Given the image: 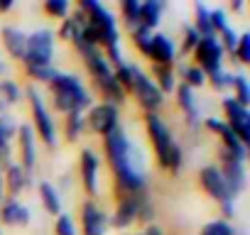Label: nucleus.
Returning a JSON list of instances; mask_svg holds the SVG:
<instances>
[{"label":"nucleus","mask_w":250,"mask_h":235,"mask_svg":"<svg viewBox=\"0 0 250 235\" xmlns=\"http://www.w3.org/2000/svg\"><path fill=\"white\" fill-rule=\"evenodd\" d=\"M103 140V155L105 162L113 172V191L115 198H128V196H147L150 181L147 174L143 172L140 164V152L138 147L130 142L128 133L123 128H115L113 133H108Z\"/></svg>","instance_id":"f257e3e1"},{"label":"nucleus","mask_w":250,"mask_h":235,"mask_svg":"<svg viewBox=\"0 0 250 235\" xmlns=\"http://www.w3.org/2000/svg\"><path fill=\"white\" fill-rule=\"evenodd\" d=\"M76 8L86 15V22L96 30L101 52H103V57L108 59V64L115 69V66H120L123 61H128V59H125V54H123L120 27H118L115 15L101 3V0H79Z\"/></svg>","instance_id":"f03ea898"},{"label":"nucleus","mask_w":250,"mask_h":235,"mask_svg":"<svg viewBox=\"0 0 250 235\" xmlns=\"http://www.w3.org/2000/svg\"><path fill=\"white\" fill-rule=\"evenodd\" d=\"M143 123H145V135L150 140L157 167L169 172V174H179L182 167H184V150L177 142V137H174L172 128L167 125V120L160 113H145Z\"/></svg>","instance_id":"7ed1b4c3"},{"label":"nucleus","mask_w":250,"mask_h":235,"mask_svg":"<svg viewBox=\"0 0 250 235\" xmlns=\"http://www.w3.org/2000/svg\"><path fill=\"white\" fill-rule=\"evenodd\" d=\"M49 100L57 113L71 115V113H86L93 105V93L86 88V83L76 74L59 71L54 81L49 83Z\"/></svg>","instance_id":"20e7f679"},{"label":"nucleus","mask_w":250,"mask_h":235,"mask_svg":"<svg viewBox=\"0 0 250 235\" xmlns=\"http://www.w3.org/2000/svg\"><path fill=\"white\" fill-rule=\"evenodd\" d=\"M25 100L30 105V128L35 130L37 142H42L44 147H57L59 145V130H57V120L54 113L49 110L47 100L42 98V93L35 86L25 88Z\"/></svg>","instance_id":"39448f33"},{"label":"nucleus","mask_w":250,"mask_h":235,"mask_svg":"<svg viewBox=\"0 0 250 235\" xmlns=\"http://www.w3.org/2000/svg\"><path fill=\"white\" fill-rule=\"evenodd\" d=\"M128 96H133L135 103L145 113H160L165 108V103H167V98L160 93V88L155 86V81L150 78V74L143 71L138 64H133V81H130Z\"/></svg>","instance_id":"423d86ee"},{"label":"nucleus","mask_w":250,"mask_h":235,"mask_svg":"<svg viewBox=\"0 0 250 235\" xmlns=\"http://www.w3.org/2000/svg\"><path fill=\"white\" fill-rule=\"evenodd\" d=\"M54 57H57L54 30L40 27L27 35V54L22 66H54Z\"/></svg>","instance_id":"0eeeda50"},{"label":"nucleus","mask_w":250,"mask_h":235,"mask_svg":"<svg viewBox=\"0 0 250 235\" xmlns=\"http://www.w3.org/2000/svg\"><path fill=\"white\" fill-rule=\"evenodd\" d=\"M83 120H86V133L96 137H105L108 133L120 128V108L113 103L98 100L83 113Z\"/></svg>","instance_id":"6e6552de"},{"label":"nucleus","mask_w":250,"mask_h":235,"mask_svg":"<svg viewBox=\"0 0 250 235\" xmlns=\"http://www.w3.org/2000/svg\"><path fill=\"white\" fill-rule=\"evenodd\" d=\"M245 164H248V162H240V159L230 157L226 150L218 147V164H216V167L221 169L223 181H226L228 194H230L233 201L248 189V167H245Z\"/></svg>","instance_id":"1a4fd4ad"},{"label":"nucleus","mask_w":250,"mask_h":235,"mask_svg":"<svg viewBox=\"0 0 250 235\" xmlns=\"http://www.w3.org/2000/svg\"><path fill=\"white\" fill-rule=\"evenodd\" d=\"M221 110H223V118L221 120L230 128V133L243 142V145H250V108L240 105L238 100H233L230 96H226L221 100Z\"/></svg>","instance_id":"9d476101"},{"label":"nucleus","mask_w":250,"mask_h":235,"mask_svg":"<svg viewBox=\"0 0 250 235\" xmlns=\"http://www.w3.org/2000/svg\"><path fill=\"white\" fill-rule=\"evenodd\" d=\"M79 235H105L110 230L108 213L96 198H86L79 208Z\"/></svg>","instance_id":"9b49d317"},{"label":"nucleus","mask_w":250,"mask_h":235,"mask_svg":"<svg viewBox=\"0 0 250 235\" xmlns=\"http://www.w3.org/2000/svg\"><path fill=\"white\" fill-rule=\"evenodd\" d=\"M79 174H81V186L88 198H96L101 191V157L93 147H83L79 155Z\"/></svg>","instance_id":"f8f14e48"},{"label":"nucleus","mask_w":250,"mask_h":235,"mask_svg":"<svg viewBox=\"0 0 250 235\" xmlns=\"http://www.w3.org/2000/svg\"><path fill=\"white\" fill-rule=\"evenodd\" d=\"M145 59L152 64V66H172L177 64L179 59V49L174 44V39L165 32H155L152 39H150V47H147V54Z\"/></svg>","instance_id":"ddd939ff"},{"label":"nucleus","mask_w":250,"mask_h":235,"mask_svg":"<svg viewBox=\"0 0 250 235\" xmlns=\"http://www.w3.org/2000/svg\"><path fill=\"white\" fill-rule=\"evenodd\" d=\"M191 57H194V64L206 76L218 71V69H223V49L218 44V37H201V42L196 44Z\"/></svg>","instance_id":"4468645a"},{"label":"nucleus","mask_w":250,"mask_h":235,"mask_svg":"<svg viewBox=\"0 0 250 235\" xmlns=\"http://www.w3.org/2000/svg\"><path fill=\"white\" fill-rule=\"evenodd\" d=\"M18 164L35 174L37 169V162H40V150H37V137H35V130L30 128V123H20L18 128Z\"/></svg>","instance_id":"2eb2a0df"},{"label":"nucleus","mask_w":250,"mask_h":235,"mask_svg":"<svg viewBox=\"0 0 250 235\" xmlns=\"http://www.w3.org/2000/svg\"><path fill=\"white\" fill-rule=\"evenodd\" d=\"M174 100H177V108L182 110L184 115V123L189 130H201V123H204V115L199 110V98H196V91H191L189 86L184 83H177L174 88Z\"/></svg>","instance_id":"dca6fc26"},{"label":"nucleus","mask_w":250,"mask_h":235,"mask_svg":"<svg viewBox=\"0 0 250 235\" xmlns=\"http://www.w3.org/2000/svg\"><path fill=\"white\" fill-rule=\"evenodd\" d=\"M140 198L143 196H128V198H118L113 213H108V225L115 230H130L138 225V211H140Z\"/></svg>","instance_id":"f3484780"},{"label":"nucleus","mask_w":250,"mask_h":235,"mask_svg":"<svg viewBox=\"0 0 250 235\" xmlns=\"http://www.w3.org/2000/svg\"><path fill=\"white\" fill-rule=\"evenodd\" d=\"M199 184H201L204 194H206L211 201H216V203H223V201L230 198L228 186H226V181H223V174H221V169H218L216 164L201 167V172H199Z\"/></svg>","instance_id":"a211bd4d"},{"label":"nucleus","mask_w":250,"mask_h":235,"mask_svg":"<svg viewBox=\"0 0 250 235\" xmlns=\"http://www.w3.org/2000/svg\"><path fill=\"white\" fill-rule=\"evenodd\" d=\"M32 223V211L20 198H5L0 203V225L3 228H27Z\"/></svg>","instance_id":"6ab92c4d"},{"label":"nucleus","mask_w":250,"mask_h":235,"mask_svg":"<svg viewBox=\"0 0 250 235\" xmlns=\"http://www.w3.org/2000/svg\"><path fill=\"white\" fill-rule=\"evenodd\" d=\"M3 184H5V196L8 198H20L27 189H32L35 179L30 172H25L18 162L8 164V169L3 172Z\"/></svg>","instance_id":"aec40b11"},{"label":"nucleus","mask_w":250,"mask_h":235,"mask_svg":"<svg viewBox=\"0 0 250 235\" xmlns=\"http://www.w3.org/2000/svg\"><path fill=\"white\" fill-rule=\"evenodd\" d=\"M0 42H3V49L10 59L15 61H25V54H27V32L15 27V25H5L0 30Z\"/></svg>","instance_id":"412c9836"},{"label":"nucleus","mask_w":250,"mask_h":235,"mask_svg":"<svg viewBox=\"0 0 250 235\" xmlns=\"http://www.w3.org/2000/svg\"><path fill=\"white\" fill-rule=\"evenodd\" d=\"M25 100V88L15 78H0V115L10 113Z\"/></svg>","instance_id":"4be33fe9"},{"label":"nucleus","mask_w":250,"mask_h":235,"mask_svg":"<svg viewBox=\"0 0 250 235\" xmlns=\"http://www.w3.org/2000/svg\"><path fill=\"white\" fill-rule=\"evenodd\" d=\"M37 196H40V203L42 208L49 213V215H59L64 213V198H62V191L52 184V181H40L37 184Z\"/></svg>","instance_id":"5701e85b"},{"label":"nucleus","mask_w":250,"mask_h":235,"mask_svg":"<svg viewBox=\"0 0 250 235\" xmlns=\"http://www.w3.org/2000/svg\"><path fill=\"white\" fill-rule=\"evenodd\" d=\"M165 10H167L165 0H143L140 3V27H147V30L157 32Z\"/></svg>","instance_id":"b1692460"},{"label":"nucleus","mask_w":250,"mask_h":235,"mask_svg":"<svg viewBox=\"0 0 250 235\" xmlns=\"http://www.w3.org/2000/svg\"><path fill=\"white\" fill-rule=\"evenodd\" d=\"M174 74H177L179 83L189 86L191 91H196V88H204V86H206V74H204L194 61H184L179 69H174Z\"/></svg>","instance_id":"393cba45"},{"label":"nucleus","mask_w":250,"mask_h":235,"mask_svg":"<svg viewBox=\"0 0 250 235\" xmlns=\"http://www.w3.org/2000/svg\"><path fill=\"white\" fill-rule=\"evenodd\" d=\"M150 78L155 81V86L160 88V93H162L165 98L172 96L174 88H177V83H179V78H177V74H174L172 66H152Z\"/></svg>","instance_id":"a878e982"},{"label":"nucleus","mask_w":250,"mask_h":235,"mask_svg":"<svg viewBox=\"0 0 250 235\" xmlns=\"http://www.w3.org/2000/svg\"><path fill=\"white\" fill-rule=\"evenodd\" d=\"M83 135H86V120H83V113L64 115V140H66V142H79Z\"/></svg>","instance_id":"bb28decb"},{"label":"nucleus","mask_w":250,"mask_h":235,"mask_svg":"<svg viewBox=\"0 0 250 235\" xmlns=\"http://www.w3.org/2000/svg\"><path fill=\"white\" fill-rule=\"evenodd\" d=\"M228 88L233 91V96H230L233 100H238L240 105L250 108V81H248L245 74H230Z\"/></svg>","instance_id":"cd10ccee"},{"label":"nucleus","mask_w":250,"mask_h":235,"mask_svg":"<svg viewBox=\"0 0 250 235\" xmlns=\"http://www.w3.org/2000/svg\"><path fill=\"white\" fill-rule=\"evenodd\" d=\"M208 5L206 3H201V0H196L194 3V30L201 35V37H216L213 35V30H211V20H208Z\"/></svg>","instance_id":"c85d7f7f"},{"label":"nucleus","mask_w":250,"mask_h":235,"mask_svg":"<svg viewBox=\"0 0 250 235\" xmlns=\"http://www.w3.org/2000/svg\"><path fill=\"white\" fill-rule=\"evenodd\" d=\"M140 3L143 0H120V20L125 22V27L128 30H135L140 25Z\"/></svg>","instance_id":"c756f323"},{"label":"nucleus","mask_w":250,"mask_h":235,"mask_svg":"<svg viewBox=\"0 0 250 235\" xmlns=\"http://www.w3.org/2000/svg\"><path fill=\"white\" fill-rule=\"evenodd\" d=\"M18 128H20V123L15 115H10V113L0 115V147L13 145V140L18 137Z\"/></svg>","instance_id":"7c9ffc66"},{"label":"nucleus","mask_w":250,"mask_h":235,"mask_svg":"<svg viewBox=\"0 0 250 235\" xmlns=\"http://www.w3.org/2000/svg\"><path fill=\"white\" fill-rule=\"evenodd\" d=\"M44 15L52 18V20H66L71 15V3L69 0H44V5H42Z\"/></svg>","instance_id":"2f4dec72"},{"label":"nucleus","mask_w":250,"mask_h":235,"mask_svg":"<svg viewBox=\"0 0 250 235\" xmlns=\"http://www.w3.org/2000/svg\"><path fill=\"white\" fill-rule=\"evenodd\" d=\"M25 74H27V78H32L35 83L49 86V83L54 81V76L59 74V69H57V66H25Z\"/></svg>","instance_id":"473e14b6"},{"label":"nucleus","mask_w":250,"mask_h":235,"mask_svg":"<svg viewBox=\"0 0 250 235\" xmlns=\"http://www.w3.org/2000/svg\"><path fill=\"white\" fill-rule=\"evenodd\" d=\"M199 235H238V230L233 228V223L221 220V218H213V220H208V223L201 225Z\"/></svg>","instance_id":"72a5a7b5"},{"label":"nucleus","mask_w":250,"mask_h":235,"mask_svg":"<svg viewBox=\"0 0 250 235\" xmlns=\"http://www.w3.org/2000/svg\"><path fill=\"white\" fill-rule=\"evenodd\" d=\"M152 30H147V27H135V30H130V42H133V47L138 49V54H147V47H150V39H152Z\"/></svg>","instance_id":"f704fd0d"},{"label":"nucleus","mask_w":250,"mask_h":235,"mask_svg":"<svg viewBox=\"0 0 250 235\" xmlns=\"http://www.w3.org/2000/svg\"><path fill=\"white\" fill-rule=\"evenodd\" d=\"M230 57H233L240 66H248V64H250V35H248V32L238 35V42H235V49L230 52Z\"/></svg>","instance_id":"c9c22d12"},{"label":"nucleus","mask_w":250,"mask_h":235,"mask_svg":"<svg viewBox=\"0 0 250 235\" xmlns=\"http://www.w3.org/2000/svg\"><path fill=\"white\" fill-rule=\"evenodd\" d=\"M208 20H211V30H213L216 37H218L226 27H230V20H228V10H226V8H211V10H208Z\"/></svg>","instance_id":"e433bc0d"},{"label":"nucleus","mask_w":250,"mask_h":235,"mask_svg":"<svg viewBox=\"0 0 250 235\" xmlns=\"http://www.w3.org/2000/svg\"><path fill=\"white\" fill-rule=\"evenodd\" d=\"M54 235H79V225L69 213H59L54 218Z\"/></svg>","instance_id":"4c0bfd02"},{"label":"nucleus","mask_w":250,"mask_h":235,"mask_svg":"<svg viewBox=\"0 0 250 235\" xmlns=\"http://www.w3.org/2000/svg\"><path fill=\"white\" fill-rule=\"evenodd\" d=\"M113 78L118 81V86L128 93L130 91V81H133V61H123L120 66L113 69Z\"/></svg>","instance_id":"58836bf2"},{"label":"nucleus","mask_w":250,"mask_h":235,"mask_svg":"<svg viewBox=\"0 0 250 235\" xmlns=\"http://www.w3.org/2000/svg\"><path fill=\"white\" fill-rule=\"evenodd\" d=\"M155 218H157V208H155L152 198L150 196H143L140 198V211H138V223H143L147 228V225L155 223Z\"/></svg>","instance_id":"ea45409f"},{"label":"nucleus","mask_w":250,"mask_h":235,"mask_svg":"<svg viewBox=\"0 0 250 235\" xmlns=\"http://www.w3.org/2000/svg\"><path fill=\"white\" fill-rule=\"evenodd\" d=\"M199 42H201V35L194 30V25H184V30H182V54H191Z\"/></svg>","instance_id":"a19ab883"},{"label":"nucleus","mask_w":250,"mask_h":235,"mask_svg":"<svg viewBox=\"0 0 250 235\" xmlns=\"http://www.w3.org/2000/svg\"><path fill=\"white\" fill-rule=\"evenodd\" d=\"M228 78H230V71L218 69V71H213V74H208V76H206V86H211V91L223 93V91L228 88Z\"/></svg>","instance_id":"79ce46f5"},{"label":"nucleus","mask_w":250,"mask_h":235,"mask_svg":"<svg viewBox=\"0 0 250 235\" xmlns=\"http://www.w3.org/2000/svg\"><path fill=\"white\" fill-rule=\"evenodd\" d=\"M235 42H238V32L233 30V27H226L221 35H218V44H221V49H223V54L228 52H233L235 49Z\"/></svg>","instance_id":"37998d69"},{"label":"nucleus","mask_w":250,"mask_h":235,"mask_svg":"<svg viewBox=\"0 0 250 235\" xmlns=\"http://www.w3.org/2000/svg\"><path fill=\"white\" fill-rule=\"evenodd\" d=\"M218 211H221V220L233 223V218H235V213H238V206H235V201H233V198H228V201L218 203Z\"/></svg>","instance_id":"c03bdc74"},{"label":"nucleus","mask_w":250,"mask_h":235,"mask_svg":"<svg viewBox=\"0 0 250 235\" xmlns=\"http://www.w3.org/2000/svg\"><path fill=\"white\" fill-rule=\"evenodd\" d=\"M13 145H3L0 147V172H5L8 164H13Z\"/></svg>","instance_id":"a18cd8bd"},{"label":"nucleus","mask_w":250,"mask_h":235,"mask_svg":"<svg viewBox=\"0 0 250 235\" xmlns=\"http://www.w3.org/2000/svg\"><path fill=\"white\" fill-rule=\"evenodd\" d=\"M15 10V0H0V15Z\"/></svg>","instance_id":"49530a36"},{"label":"nucleus","mask_w":250,"mask_h":235,"mask_svg":"<svg viewBox=\"0 0 250 235\" xmlns=\"http://www.w3.org/2000/svg\"><path fill=\"white\" fill-rule=\"evenodd\" d=\"M143 235H165V230H162L157 223H152V225H147V228L143 230Z\"/></svg>","instance_id":"de8ad7c7"},{"label":"nucleus","mask_w":250,"mask_h":235,"mask_svg":"<svg viewBox=\"0 0 250 235\" xmlns=\"http://www.w3.org/2000/svg\"><path fill=\"white\" fill-rule=\"evenodd\" d=\"M243 10H245L243 0H235V3H230V13H243Z\"/></svg>","instance_id":"09e8293b"},{"label":"nucleus","mask_w":250,"mask_h":235,"mask_svg":"<svg viewBox=\"0 0 250 235\" xmlns=\"http://www.w3.org/2000/svg\"><path fill=\"white\" fill-rule=\"evenodd\" d=\"M8 196H5V184H3V172H0V203H3Z\"/></svg>","instance_id":"8fccbe9b"},{"label":"nucleus","mask_w":250,"mask_h":235,"mask_svg":"<svg viewBox=\"0 0 250 235\" xmlns=\"http://www.w3.org/2000/svg\"><path fill=\"white\" fill-rule=\"evenodd\" d=\"M3 76H5V61L0 59V78H3Z\"/></svg>","instance_id":"3c124183"},{"label":"nucleus","mask_w":250,"mask_h":235,"mask_svg":"<svg viewBox=\"0 0 250 235\" xmlns=\"http://www.w3.org/2000/svg\"><path fill=\"white\" fill-rule=\"evenodd\" d=\"M130 235H143V230H140V233H130Z\"/></svg>","instance_id":"603ef678"},{"label":"nucleus","mask_w":250,"mask_h":235,"mask_svg":"<svg viewBox=\"0 0 250 235\" xmlns=\"http://www.w3.org/2000/svg\"><path fill=\"white\" fill-rule=\"evenodd\" d=\"M0 235H5V233H3V225H0Z\"/></svg>","instance_id":"864d4df0"}]
</instances>
